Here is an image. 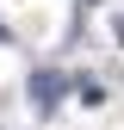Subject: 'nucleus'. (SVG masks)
I'll list each match as a JSON object with an SVG mask.
<instances>
[{"instance_id":"obj_1","label":"nucleus","mask_w":124,"mask_h":130,"mask_svg":"<svg viewBox=\"0 0 124 130\" xmlns=\"http://www.w3.org/2000/svg\"><path fill=\"white\" fill-rule=\"evenodd\" d=\"M62 99H68V74H56V68H37V74H31V105H37L43 118H50Z\"/></svg>"}]
</instances>
